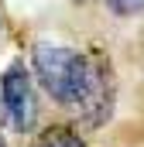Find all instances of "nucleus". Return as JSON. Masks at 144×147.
<instances>
[{
    "label": "nucleus",
    "mask_w": 144,
    "mask_h": 147,
    "mask_svg": "<svg viewBox=\"0 0 144 147\" xmlns=\"http://www.w3.org/2000/svg\"><path fill=\"white\" fill-rule=\"evenodd\" d=\"M107 3L117 17H137V14H144V0H107Z\"/></svg>",
    "instance_id": "20e7f679"
},
{
    "label": "nucleus",
    "mask_w": 144,
    "mask_h": 147,
    "mask_svg": "<svg viewBox=\"0 0 144 147\" xmlns=\"http://www.w3.org/2000/svg\"><path fill=\"white\" fill-rule=\"evenodd\" d=\"M31 65L45 92L62 110L82 116L86 123H103L113 110V72L100 55L69 45L38 41L31 48Z\"/></svg>",
    "instance_id": "f257e3e1"
},
{
    "label": "nucleus",
    "mask_w": 144,
    "mask_h": 147,
    "mask_svg": "<svg viewBox=\"0 0 144 147\" xmlns=\"http://www.w3.org/2000/svg\"><path fill=\"white\" fill-rule=\"evenodd\" d=\"M0 147H3V134H0Z\"/></svg>",
    "instance_id": "39448f33"
},
{
    "label": "nucleus",
    "mask_w": 144,
    "mask_h": 147,
    "mask_svg": "<svg viewBox=\"0 0 144 147\" xmlns=\"http://www.w3.org/2000/svg\"><path fill=\"white\" fill-rule=\"evenodd\" d=\"M31 147H86V144H82V137H79L72 127L52 123V127H45L41 134H35Z\"/></svg>",
    "instance_id": "7ed1b4c3"
},
{
    "label": "nucleus",
    "mask_w": 144,
    "mask_h": 147,
    "mask_svg": "<svg viewBox=\"0 0 144 147\" xmlns=\"http://www.w3.org/2000/svg\"><path fill=\"white\" fill-rule=\"evenodd\" d=\"M72 3H82V0H72Z\"/></svg>",
    "instance_id": "423d86ee"
},
{
    "label": "nucleus",
    "mask_w": 144,
    "mask_h": 147,
    "mask_svg": "<svg viewBox=\"0 0 144 147\" xmlns=\"http://www.w3.org/2000/svg\"><path fill=\"white\" fill-rule=\"evenodd\" d=\"M0 103H3V113H7L10 127H14L21 137L35 130V123H38V99H35L31 72L24 69V62H14L7 72L0 75Z\"/></svg>",
    "instance_id": "f03ea898"
}]
</instances>
